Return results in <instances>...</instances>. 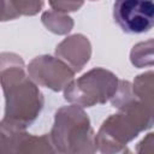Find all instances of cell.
I'll return each mask as SVG.
<instances>
[{
  "mask_svg": "<svg viewBox=\"0 0 154 154\" xmlns=\"http://www.w3.org/2000/svg\"><path fill=\"white\" fill-rule=\"evenodd\" d=\"M55 54L75 72H78L90 59L91 45L84 35L75 34L66 37L57 46Z\"/></svg>",
  "mask_w": 154,
  "mask_h": 154,
  "instance_id": "8",
  "label": "cell"
},
{
  "mask_svg": "<svg viewBox=\"0 0 154 154\" xmlns=\"http://www.w3.org/2000/svg\"><path fill=\"white\" fill-rule=\"evenodd\" d=\"M153 71L138 75L132 83V91L140 100L144 101L149 106H153Z\"/></svg>",
  "mask_w": 154,
  "mask_h": 154,
  "instance_id": "10",
  "label": "cell"
},
{
  "mask_svg": "<svg viewBox=\"0 0 154 154\" xmlns=\"http://www.w3.org/2000/svg\"><path fill=\"white\" fill-rule=\"evenodd\" d=\"M130 60L132 65L141 69L144 66H152L153 64V41L140 42L131 49Z\"/></svg>",
  "mask_w": 154,
  "mask_h": 154,
  "instance_id": "11",
  "label": "cell"
},
{
  "mask_svg": "<svg viewBox=\"0 0 154 154\" xmlns=\"http://www.w3.org/2000/svg\"><path fill=\"white\" fill-rule=\"evenodd\" d=\"M0 153H57L49 134L34 136L0 122Z\"/></svg>",
  "mask_w": 154,
  "mask_h": 154,
  "instance_id": "7",
  "label": "cell"
},
{
  "mask_svg": "<svg viewBox=\"0 0 154 154\" xmlns=\"http://www.w3.org/2000/svg\"><path fill=\"white\" fill-rule=\"evenodd\" d=\"M48 2L52 10L57 12L67 13V12L78 11L83 6L84 0H48Z\"/></svg>",
  "mask_w": 154,
  "mask_h": 154,
  "instance_id": "13",
  "label": "cell"
},
{
  "mask_svg": "<svg viewBox=\"0 0 154 154\" xmlns=\"http://www.w3.org/2000/svg\"><path fill=\"white\" fill-rule=\"evenodd\" d=\"M144 130V126L135 117L119 111L117 114L109 116L95 135L96 150L107 154L128 152L126 144Z\"/></svg>",
  "mask_w": 154,
  "mask_h": 154,
  "instance_id": "4",
  "label": "cell"
},
{
  "mask_svg": "<svg viewBox=\"0 0 154 154\" xmlns=\"http://www.w3.org/2000/svg\"><path fill=\"white\" fill-rule=\"evenodd\" d=\"M19 16H35L43 7V0H10Z\"/></svg>",
  "mask_w": 154,
  "mask_h": 154,
  "instance_id": "12",
  "label": "cell"
},
{
  "mask_svg": "<svg viewBox=\"0 0 154 154\" xmlns=\"http://www.w3.org/2000/svg\"><path fill=\"white\" fill-rule=\"evenodd\" d=\"M0 84L5 95V117L1 122L26 129L40 116L45 99L28 75L20 55L10 52L0 54Z\"/></svg>",
  "mask_w": 154,
  "mask_h": 154,
  "instance_id": "1",
  "label": "cell"
},
{
  "mask_svg": "<svg viewBox=\"0 0 154 154\" xmlns=\"http://www.w3.org/2000/svg\"><path fill=\"white\" fill-rule=\"evenodd\" d=\"M55 152L64 154L95 153V134L83 107L71 103L60 107L49 132Z\"/></svg>",
  "mask_w": 154,
  "mask_h": 154,
  "instance_id": "2",
  "label": "cell"
},
{
  "mask_svg": "<svg viewBox=\"0 0 154 154\" xmlns=\"http://www.w3.org/2000/svg\"><path fill=\"white\" fill-rule=\"evenodd\" d=\"M26 69L28 75L37 85L46 87L53 91L64 90L76 73L65 61L52 55L34 58Z\"/></svg>",
  "mask_w": 154,
  "mask_h": 154,
  "instance_id": "6",
  "label": "cell"
},
{
  "mask_svg": "<svg viewBox=\"0 0 154 154\" xmlns=\"http://www.w3.org/2000/svg\"><path fill=\"white\" fill-rule=\"evenodd\" d=\"M91 1H96V0H91Z\"/></svg>",
  "mask_w": 154,
  "mask_h": 154,
  "instance_id": "15",
  "label": "cell"
},
{
  "mask_svg": "<svg viewBox=\"0 0 154 154\" xmlns=\"http://www.w3.org/2000/svg\"><path fill=\"white\" fill-rule=\"evenodd\" d=\"M113 18L126 34H143L154 24L153 0H116Z\"/></svg>",
  "mask_w": 154,
  "mask_h": 154,
  "instance_id": "5",
  "label": "cell"
},
{
  "mask_svg": "<svg viewBox=\"0 0 154 154\" xmlns=\"http://www.w3.org/2000/svg\"><path fill=\"white\" fill-rule=\"evenodd\" d=\"M41 20L49 31L58 35L69 34L73 28V20L70 16L63 12H57L54 10L46 11L42 14Z\"/></svg>",
  "mask_w": 154,
  "mask_h": 154,
  "instance_id": "9",
  "label": "cell"
},
{
  "mask_svg": "<svg viewBox=\"0 0 154 154\" xmlns=\"http://www.w3.org/2000/svg\"><path fill=\"white\" fill-rule=\"evenodd\" d=\"M118 77L102 67H95L77 79H72L64 89V97L81 107H93L109 101L117 91Z\"/></svg>",
  "mask_w": 154,
  "mask_h": 154,
  "instance_id": "3",
  "label": "cell"
},
{
  "mask_svg": "<svg viewBox=\"0 0 154 154\" xmlns=\"http://www.w3.org/2000/svg\"><path fill=\"white\" fill-rule=\"evenodd\" d=\"M19 17L10 0H0V22L12 20Z\"/></svg>",
  "mask_w": 154,
  "mask_h": 154,
  "instance_id": "14",
  "label": "cell"
}]
</instances>
